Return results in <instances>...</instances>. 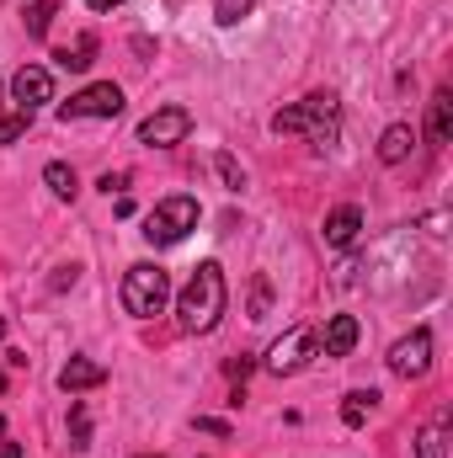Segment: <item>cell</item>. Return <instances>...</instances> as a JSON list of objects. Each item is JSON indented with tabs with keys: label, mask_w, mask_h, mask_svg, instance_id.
I'll return each instance as SVG.
<instances>
[{
	"label": "cell",
	"mask_w": 453,
	"mask_h": 458,
	"mask_svg": "<svg viewBox=\"0 0 453 458\" xmlns=\"http://www.w3.org/2000/svg\"><path fill=\"white\" fill-rule=\"evenodd\" d=\"M0 113H5V86H0Z\"/></svg>",
	"instance_id": "31"
},
{
	"label": "cell",
	"mask_w": 453,
	"mask_h": 458,
	"mask_svg": "<svg viewBox=\"0 0 453 458\" xmlns=\"http://www.w3.org/2000/svg\"><path fill=\"white\" fill-rule=\"evenodd\" d=\"M214 171L225 176V187H229V192H240V187H245V171H240V160H235V155H225V149L214 155Z\"/></svg>",
	"instance_id": "23"
},
{
	"label": "cell",
	"mask_w": 453,
	"mask_h": 458,
	"mask_svg": "<svg viewBox=\"0 0 453 458\" xmlns=\"http://www.w3.org/2000/svg\"><path fill=\"white\" fill-rule=\"evenodd\" d=\"M97 384H107V368L91 362V357H70V362L59 368V389H64V394H86V389H97Z\"/></svg>",
	"instance_id": "10"
},
{
	"label": "cell",
	"mask_w": 453,
	"mask_h": 458,
	"mask_svg": "<svg viewBox=\"0 0 453 458\" xmlns=\"http://www.w3.org/2000/svg\"><path fill=\"white\" fill-rule=\"evenodd\" d=\"M0 458H21V448H16V443H5V437H0Z\"/></svg>",
	"instance_id": "30"
},
{
	"label": "cell",
	"mask_w": 453,
	"mask_h": 458,
	"mask_svg": "<svg viewBox=\"0 0 453 458\" xmlns=\"http://www.w3.org/2000/svg\"><path fill=\"white\" fill-rule=\"evenodd\" d=\"M198 432H214V437H229V421H219V416H198Z\"/></svg>",
	"instance_id": "27"
},
{
	"label": "cell",
	"mask_w": 453,
	"mask_h": 458,
	"mask_svg": "<svg viewBox=\"0 0 453 458\" xmlns=\"http://www.w3.org/2000/svg\"><path fill=\"white\" fill-rule=\"evenodd\" d=\"M251 5H256V0H214V21H219V27H240V21L251 16Z\"/></svg>",
	"instance_id": "20"
},
{
	"label": "cell",
	"mask_w": 453,
	"mask_h": 458,
	"mask_svg": "<svg viewBox=\"0 0 453 458\" xmlns=\"http://www.w3.org/2000/svg\"><path fill=\"white\" fill-rule=\"evenodd\" d=\"M427 133H432V144H449L453 139V97L449 91H432V102H427Z\"/></svg>",
	"instance_id": "15"
},
{
	"label": "cell",
	"mask_w": 453,
	"mask_h": 458,
	"mask_svg": "<svg viewBox=\"0 0 453 458\" xmlns=\"http://www.w3.org/2000/svg\"><path fill=\"white\" fill-rule=\"evenodd\" d=\"M267 310H272V283L256 277V283H251V320H267Z\"/></svg>",
	"instance_id": "24"
},
{
	"label": "cell",
	"mask_w": 453,
	"mask_h": 458,
	"mask_svg": "<svg viewBox=\"0 0 453 458\" xmlns=\"http://www.w3.org/2000/svg\"><path fill=\"white\" fill-rule=\"evenodd\" d=\"M225 304H229V288H225V267L219 261H203L187 288L176 293V326L187 336H209L219 320H225Z\"/></svg>",
	"instance_id": "1"
},
{
	"label": "cell",
	"mask_w": 453,
	"mask_h": 458,
	"mask_svg": "<svg viewBox=\"0 0 453 458\" xmlns=\"http://www.w3.org/2000/svg\"><path fill=\"white\" fill-rule=\"evenodd\" d=\"M54 11H59V0H32V5H27V32H32V38H48Z\"/></svg>",
	"instance_id": "19"
},
{
	"label": "cell",
	"mask_w": 453,
	"mask_h": 458,
	"mask_svg": "<svg viewBox=\"0 0 453 458\" xmlns=\"http://www.w3.org/2000/svg\"><path fill=\"white\" fill-rule=\"evenodd\" d=\"M70 448H91V416H86V405H70Z\"/></svg>",
	"instance_id": "21"
},
{
	"label": "cell",
	"mask_w": 453,
	"mask_h": 458,
	"mask_svg": "<svg viewBox=\"0 0 453 458\" xmlns=\"http://www.w3.org/2000/svg\"><path fill=\"white\" fill-rule=\"evenodd\" d=\"M54 59H59V70H75V75H81V70H91V59H97V38H91V32H81V38H75V43H64Z\"/></svg>",
	"instance_id": "16"
},
{
	"label": "cell",
	"mask_w": 453,
	"mask_h": 458,
	"mask_svg": "<svg viewBox=\"0 0 453 458\" xmlns=\"http://www.w3.org/2000/svg\"><path fill=\"white\" fill-rule=\"evenodd\" d=\"M272 133H304L310 144L326 149V144L341 133V102L331 97V91H315V97H304V102L272 113Z\"/></svg>",
	"instance_id": "2"
},
{
	"label": "cell",
	"mask_w": 453,
	"mask_h": 458,
	"mask_svg": "<svg viewBox=\"0 0 453 458\" xmlns=\"http://www.w3.org/2000/svg\"><path fill=\"white\" fill-rule=\"evenodd\" d=\"M139 458H160V454H139Z\"/></svg>",
	"instance_id": "34"
},
{
	"label": "cell",
	"mask_w": 453,
	"mask_h": 458,
	"mask_svg": "<svg viewBox=\"0 0 453 458\" xmlns=\"http://www.w3.org/2000/svg\"><path fill=\"white\" fill-rule=\"evenodd\" d=\"M225 373L235 378V384H245V373H251V357H245V352H240V357H229V362H225Z\"/></svg>",
	"instance_id": "25"
},
{
	"label": "cell",
	"mask_w": 453,
	"mask_h": 458,
	"mask_svg": "<svg viewBox=\"0 0 453 458\" xmlns=\"http://www.w3.org/2000/svg\"><path fill=\"white\" fill-rule=\"evenodd\" d=\"M0 342H5V315H0Z\"/></svg>",
	"instance_id": "32"
},
{
	"label": "cell",
	"mask_w": 453,
	"mask_h": 458,
	"mask_svg": "<svg viewBox=\"0 0 453 458\" xmlns=\"http://www.w3.org/2000/svg\"><path fill=\"white\" fill-rule=\"evenodd\" d=\"M27 128H32V113H21V107L16 113H0V144H16Z\"/></svg>",
	"instance_id": "22"
},
{
	"label": "cell",
	"mask_w": 453,
	"mask_h": 458,
	"mask_svg": "<svg viewBox=\"0 0 453 458\" xmlns=\"http://www.w3.org/2000/svg\"><path fill=\"white\" fill-rule=\"evenodd\" d=\"M91 11H113V5H128V0H86Z\"/></svg>",
	"instance_id": "29"
},
{
	"label": "cell",
	"mask_w": 453,
	"mask_h": 458,
	"mask_svg": "<svg viewBox=\"0 0 453 458\" xmlns=\"http://www.w3.org/2000/svg\"><path fill=\"white\" fill-rule=\"evenodd\" d=\"M310 357H315V331L310 326H294L288 336H278V342L267 346V373H278V378H294V373H304L310 368Z\"/></svg>",
	"instance_id": "6"
},
{
	"label": "cell",
	"mask_w": 453,
	"mask_h": 458,
	"mask_svg": "<svg viewBox=\"0 0 453 458\" xmlns=\"http://www.w3.org/2000/svg\"><path fill=\"white\" fill-rule=\"evenodd\" d=\"M389 373L395 378H427L432 373V331L427 326H416L411 336L389 346Z\"/></svg>",
	"instance_id": "7"
},
{
	"label": "cell",
	"mask_w": 453,
	"mask_h": 458,
	"mask_svg": "<svg viewBox=\"0 0 453 458\" xmlns=\"http://www.w3.org/2000/svg\"><path fill=\"white\" fill-rule=\"evenodd\" d=\"M166 304H171V277H166V267H155V261L128 267V277H123V310H128L133 320H150V315H160Z\"/></svg>",
	"instance_id": "3"
},
{
	"label": "cell",
	"mask_w": 453,
	"mask_h": 458,
	"mask_svg": "<svg viewBox=\"0 0 453 458\" xmlns=\"http://www.w3.org/2000/svg\"><path fill=\"white\" fill-rule=\"evenodd\" d=\"M198 229V198H187V192H176V198H166V203H155L150 214H144V240L150 245H182L187 234Z\"/></svg>",
	"instance_id": "4"
},
{
	"label": "cell",
	"mask_w": 453,
	"mask_h": 458,
	"mask_svg": "<svg viewBox=\"0 0 453 458\" xmlns=\"http://www.w3.org/2000/svg\"><path fill=\"white\" fill-rule=\"evenodd\" d=\"M11 97H16L21 113H38V107L54 102V75H48L43 64H21V70L11 75Z\"/></svg>",
	"instance_id": "9"
},
{
	"label": "cell",
	"mask_w": 453,
	"mask_h": 458,
	"mask_svg": "<svg viewBox=\"0 0 453 458\" xmlns=\"http://www.w3.org/2000/svg\"><path fill=\"white\" fill-rule=\"evenodd\" d=\"M357 229H363V208H357V203H341V208L326 214V245H331V250H346V245L357 240Z\"/></svg>",
	"instance_id": "11"
},
{
	"label": "cell",
	"mask_w": 453,
	"mask_h": 458,
	"mask_svg": "<svg viewBox=\"0 0 453 458\" xmlns=\"http://www.w3.org/2000/svg\"><path fill=\"white\" fill-rule=\"evenodd\" d=\"M411 144H416V128H411V123H389V128L379 133V160H384V165H400V160L411 155Z\"/></svg>",
	"instance_id": "14"
},
{
	"label": "cell",
	"mask_w": 453,
	"mask_h": 458,
	"mask_svg": "<svg viewBox=\"0 0 453 458\" xmlns=\"http://www.w3.org/2000/svg\"><path fill=\"white\" fill-rule=\"evenodd\" d=\"M123 187H128V171H107V176H102V192H107V198H123Z\"/></svg>",
	"instance_id": "26"
},
{
	"label": "cell",
	"mask_w": 453,
	"mask_h": 458,
	"mask_svg": "<svg viewBox=\"0 0 453 458\" xmlns=\"http://www.w3.org/2000/svg\"><path fill=\"white\" fill-rule=\"evenodd\" d=\"M75 277H81V267L70 261V267H59V272H54V288H75Z\"/></svg>",
	"instance_id": "28"
},
{
	"label": "cell",
	"mask_w": 453,
	"mask_h": 458,
	"mask_svg": "<svg viewBox=\"0 0 453 458\" xmlns=\"http://www.w3.org/2000/svg\"><path fill=\"white\" fill-rule=\"evenodd\" d=\"M449 421L453 416H449V405H443V411L416 432V458H449Z\"/></svg>",
	"instance_id": "13"
},
{
	"label": "cell",
	"mask_w": 453,
	"mask_h": 458,
	"mask_svg": "<svg viewBox=\"0 0 453 458\" xmlns=\"http://www.w3.org/2000/svg\"><path fill=\"white\" fill-rule=\"evenodd\" d=\"M0 437H5V416H0Z\"/></svg>",
	"instance_id": "33"
},
{
	"label": "cell",
	"mask_w": 453,
	"mask_h": 458,
	"mask_svg": "<svg viewBox=\"0 0 453 458\" xmlns=\"http://www.w3.org/2000/svg\"><path fill=\"white\" fill-rule=\"evenodd\" d=\"M373 400H379L373 389H352V394L341 400V421H346V427H363V421L373 416Z\"/></svg>",
	"instance_id": "18"
},
{
	"label": "cell",
	"mask_w": 453,
	"mask_h": 458,
	"mask_svg": "<svg viewBox=\"0 0 453 458\" xmlns=\"http://www.w3.org/2000/svg\"><path fill=\"white\" fill-rule=\"evenodd\" d=\"M123 113V86L97 81L86 91H75L70 102H59V123H91V117H117Z\"/></svg>",
	"instance_id": "5"
},
{
	"label": "cell",
	"mask_w": 453,
	"mask_h": 458,
	"mask_svg": "<svg viewBox=\"0 0 453 458\" xmlns=\"http://www.w3.org/2000/svg\"><path fill=\"white\" fill-rule=\"evenodd\" d=\"M357 336H363V331H357V320H352V315H331V320H326V331L315 336V346H321L326 357H346V352L357 346Z\"/></svg>",
	"instance_id": "12"
},
{
	"label": "cell",
	"mask_w": 453,
	"mask_h": 458,
	"mask_svg": "<svg viewBox=\"0 0 453 458\" xmlns=\"http://www.w3.org/2000/svg\"><path fill=\"white\" fill-rule=\"evenodd\" d=\"M43 182H48V192H54V198H64V203H70V198L81 192V176H75V171H70L64 160H54V165L43 171Z\"/></svg>",
	"instance_id": "17"
},
{
	"label": "cell",
	"mask_w": 453,
	"mask_h": 458,
	"mask_svg": "<svg viewBox=\"0 0 453 458\" xmlns=\"http://www.w3.org/2000/svg\"><path fill=\"white\" fill-rule=\"evenodd\" d=\"M187 133H192V113L187 107H160V113H150L139 123V144H150V149H171Z\"/></svg>",
	"instance_id": "8"
}]
</instances>
